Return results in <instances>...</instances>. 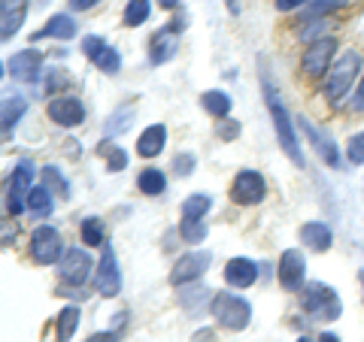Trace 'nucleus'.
Segmentation results:
<instances>
[{"label":"nucleus","mask_w":364,"mask_h":342,"mask_svg":"<svg viewBox=\"0 0 364 342\" xmlns=\"http://www.w3.org/2000/svg\"><path fill=\"white\" fill-rule=\"evenodd\" d=\"M43 70V55L37 49H21L6 61V73L18 82H37Z\"/></svg>","instance_id":"4468645a"},{"label":"nucleus","mask_w":364,"mask_h":342,"mask_svg":"<svg viewBox=\"0 0 364 342\" xmlns=\"http://www.w3.org/2000/svg\"><path fill=\"white\" fill-rule=\"evenodd\" d=\"M76 327H79V306H64L58 318H55V336H58V342H70Z\"/></svg>","instance_id":"a878e982"},{"label":"nucleus","mask_w":364,"mask_h":342,"mask_svg":"<svg viewBox=\"0 0 364 342\" xmlns=\"http://www.w3.org/2000/svg\"><path fill=\"white\" fill-rule=\"evenodd\" d=\"M200 106L207 109L213 118H228V112H231V97H228L225 91L213 88V91H203L200 94Z\"/></svg>","instance_id":"cd10ccee"},{"label":"nucleus","mask_w":364,"mask_h":342,"mask_svg":"<svg viewBox=\"0 0 364 342\" xmlns=\"http://www.w3.org/2000/svg\"><path fill=\"white\" fill-rule=\"evenodd\" d=\"M158 6H161V9H176L179 0H158Z\"/></svg>","instance_id":"a18cd8bd"},{"label":"nucleus","mask_w":364,"mask_h":342,"mask_svg":"<svg viewBox=\"0 0 364 342\" xmlns=\"http://www.w3.org/2000/svg\"><path fill=\"white\" fill-rule=\"evenodd\" d=\"M301 243L313 252H328L334 246V231L325 221H306L301 227Z\"/></svg>","instance_id":"aec40b11"},{"label":"nucleus","mask_w":364,"mask_h":342,"mask_svg":"<svg viewBox=\"0 0 364 342\" xmlns=\"http://www.w3.org/2000/svg\"><path fill=\"white\" fill-rule=\"evenodd\" d=\"M79 33L76 28V21L73 16H67V13H58V16H52L49 21H46V28L40 33H33V40H73Z\"/></svg>","instance_id":"412c9836"},{"label":"nucleus","mask_w":364,"mask_h":342,"mask_svg":"<svg viewBox=\"0 0 364 342\" xmlns=\"http://www.w3.org/2000/svg\"><path fill=\"white\" fill-rule=\"evenodd\" d=\"M213 209V197L210 194H188L182 200V219H207V212Z\"/></svg>","instance_id":"c756f323"},{"label":"nucleus","mask_w":364,"mask_h":342,"mask_svg":"<svg viewBox=\"0 0 364 342\" xmlns=\"http://www.w3.org/2000/svg\"><path fill=\"white\" fill-rule=\"evenodd\" d=\"M207 291H210V288H207ZM207 291H203V288H188V291L182 288V294H179V303L186 306V309H188L191 315H198V312H200V306L210 300V294H207Z\"/></svg>","instance_id":"f704fd0d"},{"label":"nucleus","mask_w":364,"mask_h":342,"mask_svg":"<svg viewBox=\"0 0 364 342\" xmlns=\"http://www.w3.org/2000/svg\"><path fill=\"white\" fill-rule=\"evenodd\" d=\"M52 209H55V194L46 185H33L28 194V212L33 219H49Z\"/></svg>","instance_id":"4be33fe9"},{"label":"nucleus","mask_w":364,"mask_h":342,"mask_svg":"<svg viewBox=\"0 0 364 342\" xmlns=\"http://www.w3.org/2000/svg\"><path fill=\"white\" fill-rule=\"evenodd\" d=\"M28 248H31V258L37 260V264H43V267H52V264H58V260L64 258V239L52 224H40L37 231L31 233V246Z\"/></svg>","instance_id":"39448f33"},{"label":"nucleus","mask_w":364,"mask_h":342,"mask_svg":"<svg viewBox=\"0 0 364 342\" xmlns=\"http://www.w3.org/2000/svg\"><path fill=\"white\" fill-rule=\"evenodd\" d=\"M104 255L97 260V272H95V288L100 297H116L122 291V270H119V260H116V252L112 246H100Z\"/></svg>","instance_id":"f8f14e48"},{"label":"nucleus","mask_w":364,"mask_h":342,"mask_svg":"<svg viewBox=\"0 0 364 342\" xmlns=\"http://www.w3.org/2000/svg\"><path fill=\"white\" fill-rule=\"evenodd\" d=\"M95 272H97V264L88 255V248H67L64 258L58 260V279L67 285H85Z\"/></svg>","instance_id":"6e6552de"},{"label":"nucleus","mask_w":364,"mask_h":342,"mask_svg":"<svg viewBox=\"0 0 364 342\" xmlns=\"http://www.w3.org/2000/svg\"><path fill=\"white\" fill-rule=\"evenodd\" d=\"M210 315L215 318L219 327L237 333V330H246L249 321H252V306H249V300H243L240 294L219 291V294H213V300H210Z\"/></svg>","instance_id":"f03ea898"},{"label":"nucleus","mask_w":364,"mask_h":342,"mask_svg":"<svg viewBox=\"0 0 364 342\" xmlns=\"http://www.w3.org/2000/svg\"><path fill=\"white\" fill-rule=\"evenodd\" d=\"M79 236H82L85 248H95V246H107V236H104V221L97 219V215H88L79 224Z\"/></svg>","instance_id":"c85d7f7f"},{"label":"nucleus","mask_w":364,"mask_h":342,"mask_svg":"<svg viewBox=\"0 0 364 342\" xmlns=\"http://www.w3.org/2000/svg\"><path fill=\"white\" fill-rule=\"evenodd\" d=\"M215 133H219L222 140H237V136H240V124H237V121L228 124V121L219 118V124H215Z\"/></svg>","instance_id":"4c0bfd02"},{"label":"nucleus","mask_w":364,"mask_h":342,"mask_svg":"<svg viewBox=\"0 0 364 342\" xmlns=\"http://www.w3.org/2000/svg\"><path fill=\"white\" fill-rule=\"evenodd\" d=\"M346 158H349V164H364V131H361V133H352V136H349Z\"/></svg>","instance_id":"c9c22d12"},{"label":"nucleus","mask_w":364,"mask_h":342,"mask_svg":"<svg viewBox=\"0 0 364 342\" xmlns=\"http://www.w3.org/2000/svg\"><path fill=\"white\" fill-rule=\"evenodd\" d=\"M361 285H364V270H361Z\"/></svg>","instance_id":"09e8293b"},{"label":"nucleus","mask_w":364,"mask_h":342,"mask_svg":"<svg viewBox=\"0 0 364 342\" xmlns=\"http://www.w3.org/2000/svg\"><path fill=\"white\" fill-rule=\"evenodd\" d=\"M213 264V255L203 252V248H195V252H186L182 258H176V264L170 267V285L173 288H182V285H191L198 282L203 272L210 270Z\"/></svg>","instance_id":"9d476101"},{"label":"nucleus","mask_w":364,"mask_h":342,"mask_svg":"<svg viewBox=\"0 0 364 342\" xmlns=\"http://www.w3.org/2000/svg\"><path fill=\"white\" fill-rule=\"evenodd\" d=\"M225 6L228 9H231V13L237 16V13H240V0H225Z\"/></svg>","instance_id":"49530a36"},{"label":"nucleus","mask_w":364,"mask_h":342,"mask_svg":"<svg viewBox=\"0 0 364 342\" xmlns=\"http://www.w3.org/2000/svg\"><path fill=\"white\" fill-rule=\"evenodd\" d=\"M173 173L176 176H191V173H195V155H191V152L176 155L173 158Z\"/></svg>","instance_id":"e433bc0d"},{"label":"nucleus","mask_w":364,"mask_h":342,"mask_svg":"<svg viewBox=\"0 0 364 342\" xmlns=\"http://www.w3.org/2000/svg\"><path fill=\"white\" fill-rule=\"evenodd\" d=\"M28 16V0H0V37L9 43L25 25Z\"/></svg>","instance_id":"2eb2a0df"},{"label":"nucleus","mask_w":364,"mask_h":342,"mask_svg":"<svg viewBox=\"0 0 364 342\" xmlns=\"http://www.w3.org/2000/svg\"><path fill=\"white\" fill-rule=\"evenodd\" d=\"M28 109V100L25 97H6L4 100V133H9L18 124V118L25 116Z\"/></svg>","instance_id":"7c9ffc66"},{"label":"nucleus","mask_w":364,"mask_h":342,"mask_svg":"<svg viewBox=\"0 0 364 342\" xmlns=\"http://www.w3.org/2000/svg\"><path fill=\"white\" fill-rule=\"evenodd\" d=\"M100 155H104V161H107V170H109V173H122V170L128 167V152H124L122 145L104 143V145H100Z\"/></svg>","instance_id":"473e14b6"},{"label":"nucleus","mask_w":364,"mask_h":342,"mask_svg":"<svg viewBox=\"0 0 364 342\" xmlns=\"http://www.w3.org/2000/svg\"><path fill=\"white\" fill-rule=\"evenodd\" d=\"M304 312L316 318V321H337L343 315V303H340L337 291L325 282H310L304 285Z\"/></svg>","instance_id":"20e7f679"},{"label":"nucleus","mask_w":364,"mask_h":342,"mask_svg":"<svg viewBox=\"0 0 364 342\" xmlns=\"http://www.w3.org/2000/svg\"><path fill=\"white\" fill-rule=\"evenodd\" d=\"M195 342H215V333H213V330H198Z\"/></svg>","instance_id":"37998d69"},{"label":"nucleus","mask_w":364,"mask_h":342,"mask_svg":"<svg viewBox=\"0 0 364 342\" xmlns=\"http://www.w3.org/2000/svg\"><path fill=\"white\" fill-rule=\"evenodd\" d=\"M352 112H364V79H361V85H358V91L352 94Z\"/></svg>","instance_id":"ea45409f"},{"label":"nucleus","mask_w":364,"mask_h":342,"mask_svg":"<svg viewBox=\"0 0 364 342\" xmlns=\"http://www.w3.org/2000/svg\"><path fill=\"white\" fill-rule=\"evenodd\" d=\"M225 282L231 285V288L237 291H243V288H252L255 279H258V264L255 260H249V258H231L225 264Z\"/></svg>","instance_id":"dca6fc26"},{"label":"nucleus","mask_w":364,"mask_h":342,"mask_svg":"<svg viewBox=\"0 0 364 342\" xmlns=\"http://www.w3.org/2000/svg\"><path fill=\"white\" fill-rule=\"evenodd\" d=\"M337 40L334 37H318L313 40L310 45L304 49V58H301V70L310 76V79H318V76H328L331 64L337 61Z\"/></svg>","instance_id":"423d86ee"},{"label":"nucleus","mask_w":364,"mask_h":342,"mask_svg":"<svg viewBox=\"0 0 364 342\" xmlns=\"http://www.w3.org/2000/svg\"><path fill=\"white\" fill-rule=\"evenodd\" d=\"M358 73H361V55L355 49H346L343 55H337V61L331 64V70H328V85H325V94L334 106L343 104V97L352 91V85H355Z\"/></svg>","instance_id":"7ed1b4c3"},{"label":"nucleus","mask_w":364,"mask_h":342,"mask_svg":"<svg viewBox=\"0 0 364 342\" xmlns=\"http://www.w3.org/2000/svg\"><path fill=\"white\" fill-rule=\"evenodd\" d=\"M176 49H179V31L173 25H167V28L158 31L152 37V43H149V61L155 67H161V64H167L170 58H173Z\"/></svg>","instance_id":"f3484780"},{"label":"nucleus","mask_w":364,"mask_h":342,"mask_svg":"<svg viewBox=\"0 0 364 342\" xmlns=\"http://www.w3.org/2000/svg\"><path fill=\"white\" fill-rule=\"evenodd\" d=\"M179 233H182V243L198 246V243L207 239V224H203V219H182L179 221Z\"/></svg>","instance_id":"2f4dec72"},{"label":"nucleus","mask_w":364,"mask_h":342,"mask_svg":"<svg viewBox=\"0 0 364 342\" xmlns=\"http://www.w3.org/2000/svg\"><path fill=\"white\" fill-rule=\"evenodd\" d=\"M310 4H313V0H273V6H277L279 13H294V9H304Z\"/></svg>","instance_id":"58836bf2"},{"label":"nucleus","mask_w":364,"mask_h":342,"mask_svg":"<svg viewBox=\"0 0 364 342\" xmlns=\"http://www.w3.org/2000/svg\"><path fill=\"white\" fill-rule=\"evenodd\" d=\"M46 116L58 124V128H79L85 121V104L76 94H58L49 100Z\"/></svg>","instance_id":"9b49d317"},{"label":"nucleus","mask_w":364,"mask_h":342,"mask_svg":"<svg viewBox=\"0 0 364 342\" xmlns=\"http://www.w3.org/2000/svg\"><path fill=\"white\" fill-rule=\"evenodd\" d=\"M149 16H152V0H128V4H124V13H122V25L140 28L149 21Z\"/></svg>","instance_id":"393cba45"},{"label":"nucleus","mask_w":364,"mask_h":342,"mask_svg":"<svg viewBox=\"0 0 364 342\" xmlns=\"http://www.w3.org/2000/svg\"><path fill=\"white\" fill-rule=\"evenodd\" d=\"M97 4H100V0H70V6L79 9V13H82V9H95Z\"/></svg>","instance_id":"79ce46f5"},{"label":"nucleus","mask_w":364,"mask_h":342,"mask_svg":"<svg viewBox=\"0 0 364 342\" xmlns=\"http://www.w3.org/2000/svg\"><path fill=\"white\" fill-rule=\"evenodd\" d=\"M85 342H119V336H116V330H104V333H95V336H88Z\"/></svg>","instance_id":"a19ab883"},{"label":"nucleus","mask_w":364,"mask_h":342,"mask_svg":"<svg viewBox=\"0 0 364 342\" xmlns=\"http://www.w3.org/2000/svg\"><path fill=\"white\" fill-rule=\"evenodd\" d=\"M131 118H134V106L116 109V112H112V116L107 118V133L116 136V133H122V131H128V128H131Z\"/></svg>","instance_id":"72a5a7b5"},{"label":"nucleus","mask_w":364,"mask_h":342,"mask_svg":"<svg viewBox=\"0 0 364 342\" xmlns=\"http://www.w3.org/2000/svg\"><path fill=\"white\" fill-rule=\"evenodd\" d=\"M136 188H140V194H146V197H158V194H164V188H167V176L158 167H143L140 176H136Z\"/></svg>","instance_id":"5701e85b"},{"label":"nucleus","mask_w":364,"mask_h":342,"mask_svg":"<svg viewBox=\"0 0 364 342\" xmlns=\"http://www.w3.org/2000/svg\"><path fill=\"white\" fill-rule=\"evenodd\" d=\"M298 342H318V339H310V336H301Z\"/></svg>","instance_id":"de8ad7c7"},{"label":"nucleus","mask_w":364,"mask_h":342,"mask_svg":"<svg viewBox=\"0 0 364 342\" xmlns=\"http://www.w3.org/2000/svg\"><path fill=\"white\" fill-rule=\"evenodd\" d=\"M301 131L306 133V140H310V145L318 152V158H322L328 167H337L340 155H337V145H334L331 136H325L322 131L316 128V124H310V118H301Z\"/></svg>","instance_id":"a211bd4d"},{"label":"nucleus","mask_w":364,"mask_h":342,"mask_svg":"<svg viewBox=\"0 0 364 342\" xmlns=\"http://www.w3.org/2000/svg\"><path fill=\"white\" fill-rule=\"evenodd\" d=\"M261 91H264V104H267V112H270V118H273V131H277L279 149L286 152V158H289L294 167H304L306 158H304V149H301V143H298V131H294V121H291V116H289L286 104H282L279 88L264 76V79H261Z\"/></svg>","instance_id":"f257e3e1"},{"label":"nucleus","mask_w":364,"mask_h":342,"mask_svg":"<svg viewBox=\"0 0 364 342\" xmlns=\"http://www.w3.org/2000/svg\"><path fill=\"white\" fill-rule=\"evenodd\" d=\"M277 279L286 291H301L304 288V279H306V258L298 248H286L279 255V264H277Z\"/></svg>","instance_id":"ddd939ff"},{"label":"nucleus","mask_w":364,"mask_h":342,"mask_svg":"<svg viewBox=\"0 0 364 342\" xmlns=\"http://www.w3.org/2000/svg\"><path fill=\"white\" fill-rule=\"evenodd\" d=\"M318 342H340V336L337 333H328V330H325V333H318Z\"/></svg>","instance_id":"c03bdc74"},{"label":"nucleus","mask_w":364,"mask_h":342,"mask_svg":"<svg viewBox=\"0 0 364 342\" xmlns=\"http://www.w3.org/2000/svg\"><path fill=\"white\" fill-rule=\"evenodd\" d=\"M40 185H46V188H49L52 194H55V197H70V182H67L64 179V173H61V170L58 167H55V164H46L43 170H40Z\"/></svg>","instance_id":"bb28decb"},{"label":"nucleus","mask_w":364,"mask_h":342,"mask_svg":"<svg viewBox=\"0 0 364 342\" xmlns=\"http://www.w3.org/2000/svg\"><path fill=\"white\" fill-rule=\"evenodd\" d=\"M267 197V182L258 170H240L231 182V200L237 206H258Z\"/></svg>","instance_id":"1a4fd4ad"},{"label":"nucleus","mask_w":364,"mask_h":342,"mask_svg":"<svg viewBox=\"0 0 364 342\" xmlns=\"http://www.w3.org/2000/svg\"><path fill=\"white\" fill-rule=\"evenodd\" d=\"M164 145H167V128L164 124H149V128L136 136V155L146 158V161L161 155Z\"/></svg>","instance_id":"6ab92c4d"},{"label":"nucleus","mask_w":364,"mask_h":342,"mask_svg":"<svg viewBox=\"0 0 364 342\" xmlns=\"http://www.w3.org/2000/svg\"><path fill=\"white\" fill-rule=\"evenodd\" d=\"M88 61L95 64L100 73H107V76H116V73L122 70V55H119V49H112L109 43L100 45V49H97L95 55H91Z\"/></svg>","instance_id":"b1692460"},{"label":"nucleus","mask_w":364,"mask_h":342,"mask_svg":"<svg viewBox=\"0 0 364 342\" xmlns=\"http://www.w3.org/2000/svg\"><path fill=\"white\" fill-rule=\"evenodd\" d=\"M33 164L31 161H18L16 170H13V179H9V185H6V212L13 215H21L28 209V194L33 188Z\"/></svg>","instance_id":"0eeeda50"}]
</instances>
